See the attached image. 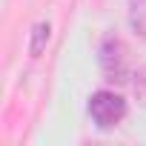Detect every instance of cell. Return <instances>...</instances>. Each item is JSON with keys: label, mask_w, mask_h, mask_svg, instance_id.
<instances>
[{"label": "cell", "mask_w": 146, "mask_h": 146, "mask_svg": "<svg viewBox=\"0 0 146 146\" xmlns=\"http://www.w3.org/2000/svg\"><path fill=\"white\" fill-rule=\"evenodd\" d=\"M49 35H52V26H49V23H37V26H35V32H32V46H29L32 57H37V54L43 52V46L49 43Z\"/></svg>", "instance_id": "4"}, {"label": "cell", "mask_w": 146, "mask_h": 146, "mask_svg": "<svg viewBox=\"0 0 146 146\" xmlns=\"http://www.w3.org/2000/svg\"><path fill=\"white\" fill-rule=\"evenodd\" d=\"M126 112H129L126 100H123L117 92H112V89H98V92L89 98V117H92L95 126L103 129V132L120 126L123 117H126Z\"/></svg>", "instance_id": "2"}, {"label": "cell", "mask_w": 146, "mask_h": 146, "mask_svg": "<svg viewBox=\"0 0 146 146\" xmlns=\"http://www.w3.org/2000/svg\"><path fill=\"white\" fill-rule=\"evenodd\" d=\"M98 63L109 83H126L135 72L129 69V49L117 35H106L98 49Z\"/></svg>", "instance_id": "1"}, {"label": "cell", "mask_w": 146, "mask_h": 146, "mask_svg": "<svg viewBox=\"0 0 146 146\" xmlns=\"http://www.w3.org/2000/svg\"><path fill=\"white\" fill-rule=\"evenodd\" d=\"M129 26L140 40H146V0H129Z\"/></svg>", "instance_id": "3"}, {"label": "cell", "mask_w": 146, "mask_h": 146, "mask_svg": "<svg viewBox=\"0 0 146 146\" xmlns=\"http://www.w3.org/2000/svg\"><path fill=\"white\" fill-rule=\"evenodd\" d=\"M132 89H135V98L137 103L146 109V66H140L135 75H132Z\"/></svg>", "instance_id": "5"}]
</instances>
